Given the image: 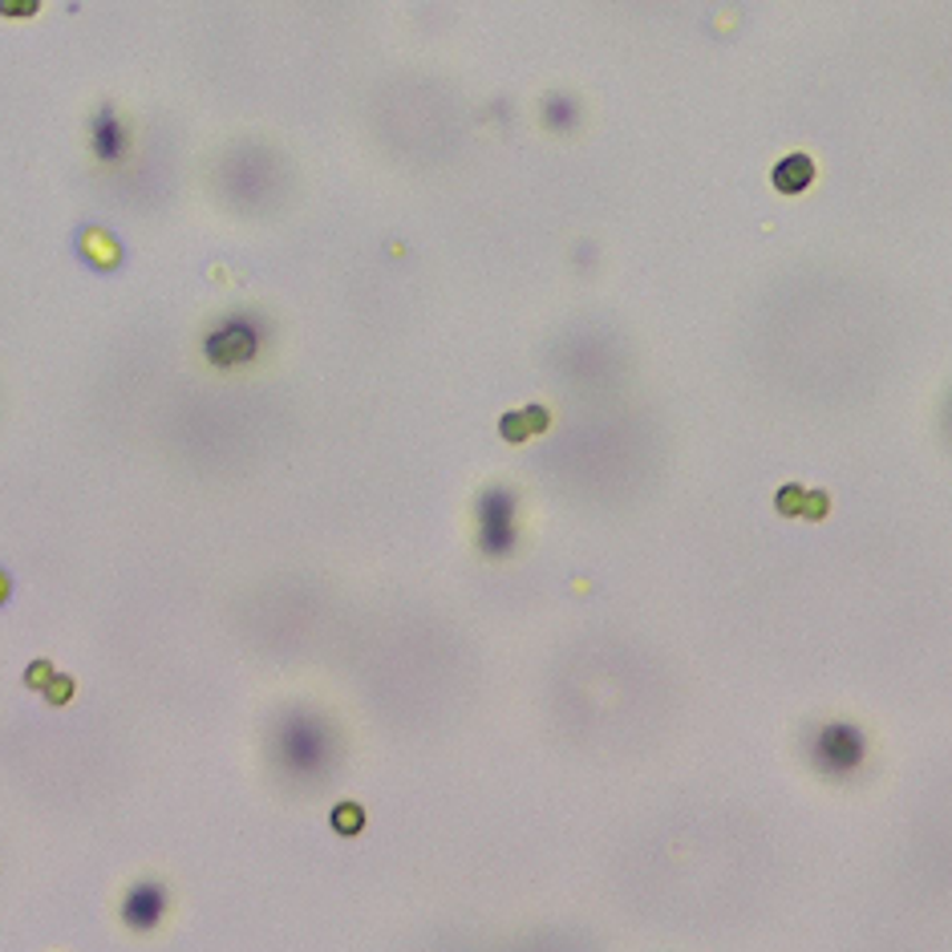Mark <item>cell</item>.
Wrapping results in <instances>:
<instances>
[{"mask_svg": "<svg viewBox=\"0 0 952 952\" xmlns=\"http://www.w3.org/2000/svg\"><path fill=\"white\" fill-rule=\"evenodd\" d=\"M259 349V328L252 316H232L224 325L207 336V357L215 365H239V361H252Z\"/></svg>", "mask_w": 952, "mask_h": 952, "instance_id": "1", "label": "cell"}, {"mask_svg": "<svg viewBox=\"0 0 952 952\" xmlns=\"http://www.w3.org/2000/svg\"><path fill=\"white\" fill-rule=\"evenodd\" d=\"M479 536L487 551H507L511 548V499L507 494H487L479 503Z\"/></svg>", "mask_w": 952, "mask_h": 952, "instance_id": "2", "label": "cell"}, {"mask_svg": "<svg viewBox=\"0 0 952 952\" xmlns=\"http://www.w3.org/2000/svg\"><path fill=\"white\" fill-rule=\"evenodd\" d=\"M860 754H863L860 738H855L847 726H831V729H823V734H818L815 758L823 762L827 771H852L855 762H860Z\"/></svg>", "mask_w": 952, "mask_h": 952, "instance_id": "3", "label": "cell"}, {"mask_svg": "<svg viewBox=\"0 0 952 952\" xmlns=\"http://www.w3.org/2000/svg\"><path fill=\"white\" fill-rule=\"evenodd\" d=\"M90 143H94V155L106 158V163H118V158L126 155V130H122V122H118V114L101 110L98 118H94Z\"/></svg>", "mask_w": 952, "mask_h": 952, "instance_id": "4", "label": "cell"}, {"mask_svg": "<svg viewBox=\"0 0 952 952\" xmlns=\"http://www.w3.org/2000/svg\"><path fill=\"white\" fill-rule=\"evenodd\" d=\"M163 904H167V900H163V892H158L155 884H138L135 892L126 896L122 916H126V924H135V929H150V924L163 916Z\"/></svg>", "mask_w": 952, "mask_h": 952, "instance_id": "5", "label": "cell"}, {"mask_svg": "<svg viewBox=\"0 0 952 952\" xmlns=\"http://www.w3.org/2000/svg\"><path fill=\"white\" fill-rule=\"evenodd\" d=\"M811 183V163L803 155L798 158H786V163H778V170H774V187L778 190H803Z\"/></svg>", "mask_w": 952, "mask_h": 952, "instance_id": "6", "label": "cell"}, {"mask_svg": "<svg viewBox=\"0 0 952 952\" xmlns=\"http://www.w3.org/2000/svg\"><path fill=\"white\" fill-rule=\"evenodd\" d=\"M571 118H576V114H571V101H563V98H551V106H548V122L551 126H571Z\"/></svg>", "mask_w": 952, "mask_h": 952, "instance_id": "7", "label": "cell"}]
</instances>
